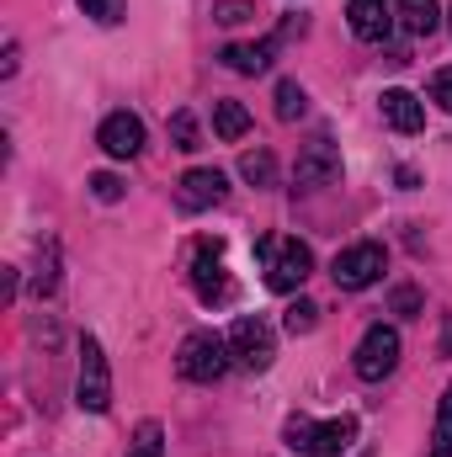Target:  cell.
Segmentation results:
<instances>
[{
  "mask_svg": "<svg viewBox=\"0 0 452 457\" xmlns=\"http://www.w3.org/2000/svg\"><path fill=\"white\" fill-rule=\"evenodd\" d=\"M383 271H389V250H383L378 239L346 245V250L336 255V266H331V277H336L340 293H362V287H372Z\"/></svg>",
  "mask_w": 452,
  "mask_h": 457,
  "instance_id": "obj_5",
  "label": "cell"
},
{
  "mask_svg": "<svg viewBox=\"0 0 452 457\" xmlns=\"http://www.w3.org/2000/svg\"><path fill=\"white\" fill-rule=\"evenodd\" d=\"M239 176H245L250 187H272V181H277V160H272V149H245V154H239Z\"/></svg>",
  "mask_w": 452,
  "mask_h": 457,
  "instance_id": "obj_16",
  "label": "cell"
},
{
  "mask_svg": "<svg viewBox=\"0 0 452 457\" xmlns=\"http://www.w3.org/2000/svg\"><path fill=\"white\" fill-rule=\"evenodd\" d=\"M282 436H288V447H293L298 457H340L351 442H356V420L340 415V420L314 426L309 415H293V420L282 426Z\"/></svg>",
  "mask_w": 452,
  "mask_h": 457,
  "instance_id": "obj_2",
  "label": "cell"
},
{
  "mask_svg": "<svg viewBox=\"0 0 452 457\" xmlns=\"http://www.w3.org/2000/svg\"><path fill=\"white\" fill-rule=\"evenodd\" d=\"M75 404L91 410V415H107L113 410V367H107V351L96 336L80 341V367H75Z\"/></svg>",
  "mask_w": 452,
  "mask_h": 457,
  "instance_id": "obj_4",
  "label": "cell"
},
{
  "mask_svg": "<svg viewBox=\"0 0 452 457\" xmlns=\"http://www.w3.org/2000/svg\"><path fill=\"white\" fill-rule=\"evenodd\" d=\"M431 457H452V383L437 404V431H431Z\"/></svg>",
  "mask_w": 452,
  "mask_h": 457,
  "instance_id": "obj_19",
  "label": "cell"
},
{
  "mask_svg": "<svg viewBox=\"0 0 452 457\" xmlns=\"http://www.w3.org/2000/svg\"><path fill=\"white\" fill-rule=\"evenodd\" d=\"M229 367H234L229 341L213 336V330H192V336L181 341V351H176V372H181L187 383H219Z\"/></svg>",
  "mask_w": 452,
  "mask_h": 457,
  "instance_id": "obj_3",
  "label": "cell"
},
{
  "mask_svg": "<svg viewBox=\"0 0 452 457\" xmlns=\"http://www.w3.org/2000/svg\"><path fill=\"white\" fill-rule=\"evenodd\" d=\"M314 320H320V309L309 303V298H298L288 314H282V325H288V336H309L314 330Z\"/></svg>",
  "mask_w": 452,
  "mask_h": 457,
  "instance_id": "obj_22",
  "label": "cell"
},
{
  "mask_svg": "<svg viewBox=\"0 0 452 457\" xmlns=\"http://www.w3.org/2000/svg\"><path fill=\"white\" fill-rule=\"evenodd\" d=\"M448 16H452V11H448Z\"/></svg>",
  "mask_w": 452,
  "mask_h": 457,
  "instance_id": "obj_28",
  "label": "cell"
},
{
  "mask_svg": "<svg viewBox=\"0 0 452 457\" xmlns=\"http://www.w3.org/2000/svg\"><path fill=\"white\" fill-rule=\"evenodd\" d=\"M389 303H394V314H421V293L415 287H394Z\"/></svg>",
  "mask_w": 452,
  "mask_h": 457,
  "instance_id": "obj_27",
  "label": "cell"
},
{
  "mask_svg": "<svg viewBox=\"0 0 452 457\" xmlns=\"http://www.w3.org/2000/svg\"><path fill=\"white\" fill-rule=\"evenodd\" d=\"M255 255H261V271H266V287L272 293H298L314 271V255L304 239L293 234H261L255 239Z\"/></svg>",
  "mask_w": 452,
  "mask_h": 457,
  "instance_id": "obj_1",
  "label": "cell"
},
{
  "mask_svg": "<svg viewBox=\"0 0 452 457\" xmlns=\"http://www.w3.org/2000/svg\"><path fill=\"white\" fill-rule=\"evenodd\" d=\"M351 367H356L362 383H383V378L399 367V330H394V325H372V330L356 341Z\"/></svg>",
  "mask_w": 452,
  "mask_h": 457,
  "instance_id": "obj_7",
  "label": "cell"
},
{
  "mask_svg": "<svg viewBox=\"0 0 452 457\" xmlns=\"http://www.w3.org/2000/svg\"><path fill=\"white\" fill-rule=\"evenodd\" d=\"M277 48H282L277 37H261V43H229L219 59H224L234 75H266L272 59H277Z\"/></svg>",
  "mask_w": 452,
  "mask_h": 457,
  "instance_id": "obj_14",
  "label": "cell"
},
{
  "mask_svg": "<svg viewBox=\"0 0 452 457\" xmlns=\"http://www.w3.org/2000/svg\"><path fill=\"white\" fill-rule=\"evenodd\" d=\"M394 16L405 21L410 37H431L442 27V5L437 0H394Z\"/></svg>",
  "mask_w": 452,
  "mask_h": 457,
  "instance_id": "obj_15",
  "label": "cell"
},
{
  "mask_svg": "<svg viewBox=\"0 0 452 457\" xmlns=\"http://www.w3.org/2000/svg\"><path fill=\"white\" fill-rule=\"evenodd\" d=\"M91 192H96V203H122V176H113V170H96L91 176Z\"/></svg>",
  "mask_w": 452,
  "mask_h": 457,
  "instance_id": "obj_23",
  "label": "cell"
},
{
  "mask_svg": "<svg viewBox=\"0 0 452 457\" xmlns=\"http://www.w3.org/2000/svg\"><path fill=\"white\" fill-rule=\"evenodd\" d=\"M80 11L96 16L102 27H117V21H122V0H80Z\"/></svg>",
  "mask_w": 452,
  "mask_h": 457,
  "instance_id": "obj_25",
  "label": "cell"
},
{
  "mask_svg": "<svg viewBox=\"0 0 452 457\" xmlns=\"http://www.w3.org/2000/svg\"><path fill=\"white\" fill-rule=\"evenodd\" d=\"M213 133L229 138V144L245 138V133H250V112H245L239 102H219V107H213Z\"/></svg>",
  "mask_w": 452,
  "mask_h": 457,
  "instance_id": "obj_17",
  "label": "cell"
},
{
  "mask_svg": "<svg viewBox=\"0 0 452 457\" xmlns=\"http://www.w3.org/2000/svg\"><path fill=\"white\" fill-rule=\"evenodd\" d=\"M340 181V149L320 133L314 144H304L298 165H293V187L298 192H320V187H336Z\"/></svg>",
  "mask_w": 452,
  "mask_h": 457,
  "instance_id": "obj_8",
  "label": "cell"
},
{
  "mask_svg": "<svg viewBox=\"0 0 452 457\" xmlns=\"http://www.w3.org/2000/svg\"><path fill=\"white\" fill-rule=\"evenodd\" d=\"M171 144H176V149H187V154H192V149H203V133H197V117H192V112L171 117Z\"/></svg>",
  "mask_w": 452,
  "mask_h": 457,
  "instance_id": "obj_20",
  "label": "cell"
},
{
  "mask_svg": "<svg viewBox=\"0 0 452 457\" xmlns=\"http://www.w3.org/2000/svg\"><path fill=\"white\" fill-rule=\"evenodd\" d=\"M346 16H351V32L362 43H383L394 32V0H351Z\"/></svg>",
  "mask_w": 452,
  "mask_h": 457,
  "instance_id": "obj_11",
  "label": "cell"
},
{
  "mask_svg": "<svg viewBox=\"0 0 452 457\" xmlns=\"http://www.w3.org/2000/svg\"><path fill=\"white\" fill-rule=\"evenodd\" d=\"M431 102H437L442 112H452V64H448V70H437V75H431Z\"/></svg>",
  "mask_w": 452,
  "mask_h": 457,
  "instance_id": "obj_26",
  "label": "cell"
},
{
  "mask_svg": "<svg viewBox=\"0 0 452 457\" xmlns=\"http://www.w3.org/2000/svg\"><path fill=\"white\" fill-rule=\"evenodd\" d=\"M250 16H255L250 0H219V5H213V21H224V27H239V21H250Z\"/></svg>",
  "mask_w": 452,
  "mask_h": 457,
  "instance_id": "obj_24",
  "label": "cell"
},
{
  "mask_svg": "<svg viewBox=\"0 0 452 457\" xmlns=\"http://www.w3.org/2000/svg\"><path fill=\"white\" fill-rule=\"evenodd\" d=\"M224 341H229L234 367H245V372H266V367H272V356H277V336H272V325H266V320H255V314L234 320V330H229Z\"/></svg>",
  "mask_w": 452,
  "mask_h": 457,
  "instance_id": "obj_6",
  "label": "cell"
},
{
  "mask_svg": "<svg viewBox=\"0 0 452 457\" xmlns=\"http://www.w3.org/2000/svg\"><path fill=\"white\" fill-rule=\"evenodd\" d=\"M96 144L113 154V160H133L138 149H144V122L133 112H113L102 122V133H96Z\"/></svg>",
  "mask_w": 452,
  "mask_h": 457,
  "instance_id": "obj_12",
  "label": "cell"
},
{
  "mask_svg": "<svg viewBox=\"0 0 452 457\" xmlns=\"http://www.w3.org/2000/svg\"><path fill=\"white\" fill-rule=\"evenodd\" d=\"M128 457H165V431L155 426V420H144L138 426V436H133V453Z\"/></svg>",
  "mask_w": 452,
  "mask_h": 457,
  "instance_id": "obj_21",
  "label": "cell"
},
{
  "mask_svg": "<svg viewBox=\"0 0 452 457\" xmlns=\"http://www.w3.org/2000/svg\"><path fill=\"white\" fill-rule=\"evenodd\" d=\"M378 107H383V122L394 128V133H421L426 128V102L415 96V91H383L378 96Z\"/></svg>",
  "mask_w": 452,
  "mask_h": 457,
  "instance_id": "obj_13",
  "label": "cell"
},
{
  "mask_svg": "<svg viewBox=\"0 0 452 457\" xmlns=\"http://www.w3.org/2000/svg\"><path fill=\"white\" fill-rule=\"evenodd\" d=\"M192 287H197V298L213 309V303H224L229 293V271H224V250H219V239H203L197 245V261H192Z\"/></svg>",
  "mask_w": 452,
  "mask_h": 457,
  "instance_id": "obj_10",
  "label": "cell"
},
{
  "mask_svg": "<svg viewBox=\"0 0 452 457\" xmlns=\"http://www.w3.org/2000/svg\"><path fill=\"white\" fill-rule=\"evenodd\" d=\"M304 112H309L304 86H298V80H277V117H282V122H298Z\"/></svg>",
  "mask_w": 452,
  "mask_h": 457,
  "instance_id": "obj_18",
  "label": "cell"
},
{
  "mask_svg": "<svg viewBox=\"0 0 452 457\" xmlns=\"http://www.w3.org/2000/svg\"><path fill=\"white\" fill-rule=\"evenodd\" d=\"M224 197H229V176H224V170H213V165H197V170H187V176H181V187H176V208H181V213L219 208Z\"/></svg>",
  "mask_w": 452,
  "mask_h": 457,
  "instance_id": "obj_9",
  "label": "cell"
}]
</instances>
